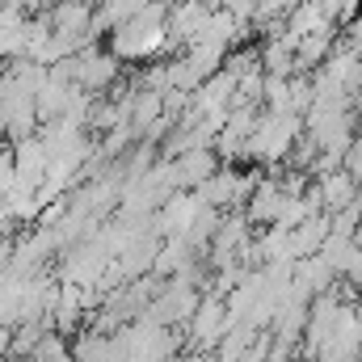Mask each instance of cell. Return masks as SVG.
Segmentation results:
<instances>
[{"label":"cell","instance_id":"1","mask_svg":"<svg viewBox=\"0 0 362 362\" xmlns=\"http://www.w3.org/2000/svg\"><path fill=\"white\" fill-rule=\"evenodd\" d=\"M165 13H169V4L152 0L139 17H131L118 30H110V55L118 64L122 59H152V55H160L169 47V38H165Z\"/></svg>","mask_w":362,"mask_h":362},{"label":"cell","instance_id":"2","mask_svg":"<svg viewBox=\"0 0 362 362\" xmlns=\"http://www.w3.org/2000/svg\"><path fill=\"white\" fill-rule=\"evenodd\" d=\"M299 131H303V118H295V114H262L245 144V156L262 160V165H282L291 156V148L299 144Z\"/></svg>","mask_w":362,"mask_h":362},{"label":"cell","instance_id":"3","mask_svg":"<svg viewBox=\"0 0 362 362\" xmlns=\"http://www.w3.org/2000/svg\"><path fill=\"white\" fill-rule=\"evenodd\" d=\"M198 211H202V198H198L194 189H177V194H169L165 206L152 215V232L165 236V240H169V236H185V232L194 228Z\"/></svg>","mask_w":362,"mask_h":362},{"label":"cell","instance_id":"4","mask_svg":"<svg viewBox=\"0 0 362 362\" xmlns=\"http://www.w3.org/2000/svg\"><path fill=\"white\" fill-rule=\"evenodd\" d=\"M228 329H232V320H228L223 299L202 295L198 308H194V316H189V337H194V346H198V350H215V346L223 341Z\"/></svg>","mask_w":362,"mask_h":362},{"label":"cell","instance_id":"5","mask_svg":"<svg viewBox=\"0 0 362 362\" xmlns=\"http://www.w3.org/2000/svg\"><path fill=\"white\" fill-rule=\"evenodd\" d=\"M206 17H211L206 0H177V4L165 13V38H169V47H189V42L202 34Z\"/></svg>","mask_w":362,"mask_h":362},{"label":"cell","instance_id":"6","mask_svg":"<svg viewBox=\"0 0 362 362\" xmlns=\"http://www.w3.org/2000/svg\"><path fill=\"white\" fill-rule=\"evenodd\" d=\"M8 156H13V173H17V177L30 181V185H42L47 169H51V152H47V144H42L38 135L17 139V148H13Z\"/></svg>","mask_w":362,"mask_h":362},{"label":"cell","instance_id":"7","mask_svg":"<svg viewBox=\"0 0 362 362\" xmlns=\"http://www.w3.org/2000/svg\"><path fill=\"white\" fill-rule=\"evenodd\" d=\"M312 194H316L320 211H325V215H333V211H346L350 202H358L362 189L350 181V173H346V169H337V173H325V177H316Z\"/></svg>","mask_w":362,"mask_h":362},{"label":"cell","instance_id":"8","mask_svg":"<svg viewBox=\"0 0 362 362\" xmlns=\"http://www.w3.org/2000/svg\"><path fill=\"white\" fill-rule=\"evenodd\" d=\"M219 173V156L211 148H198V152H181L173 160V177H177V189H198L202 181H211Z\"/></svg>","mask_w":362,"mask_h":362},{"label":"cell","instance_id":"9","mask_svg":"<svg viewBox=\"0 0 362 362\" xmlns=\"http://www.w3.org/2000/svg\"><path fill=\"white\" fill-rule=\"evenodd\" d=\"M325 240H329V215L325 211L320 215H308L299 228H291V257L295 262L299 257H316Z\"/></svg>","mask_w":362,"mask_h":362},{"label":"cell","instance_id":"10","mask_svg":"<svg viewBox=\"0 0 362 362\" xmlns=\"http://www.w3.org/2000/svg\"><path fill=\"white\" fill-rule=\"evenodd\" d=\"M282 25H286V34H291L295 42H303V38H312V34H325V30H333V21H329V17H325V13H320L312 0H299V4L286 13V21H282Z\"/></svg>","mask_w":362,"mask_h":362},{"label":"cell","instance_id":"11","mask_svg":"<svg viewBox=\"0 0 362 362\" xmlns=\"http://www.w3.org/2000/svg\"><path fill=\"white\" fill-rule=\"evenodd\" d=\"M282 202H286V194L278 189V181L262 177L257 181V189L249 194V211H245V219L253 223H278V211H282Z\"/></svg>","mask_w":362,"mask_h":362},{"label":"cell","instance_id":"12","mask_svg":"<svg viewBox=\"0 0 362 362\" xmlns=\"http://www.w3.org/2000/svg\"><path fill=\"white\" fill-rule=\"evenodd\" d=\"M30 358L34 362H72V350H68V341L59 333H42V341L30 350Z\"/></svg>","mask_w":362,"mask_h":362},{"label":"cell","instance_id":"13","mask_svg":"<svg viewBox=\"0 0 362 362\" xmlns=\"http://www.w3.org/2000/svg\"><path fill=\"white\" fill-rule=\"evenodd\" d=\"M30 21V17H25ZM25 21L0 30V59H25Z\"/></svg>","mask_w":362,"mask_h":362},{"label":"cell","instance_id":"14","mask_svg":"<svg viewBox=\"0 0 362 362\" xmlns=\"http://www.w3.org/2000/svg\"><path fill=\"white\" fill-rule=\"evenodd\" d=\"M286 89H291V114H295V118L312 110L316 93H312V81H308V76H291V81H286Z\"/></svg>","mask_w":362,"mask_h":362},{"label":"cell","instance_id":"15","mask_svg":"<svg viewBox=\"0 0 362 362\" xmlns=\"http://www.w3.org/2000/svg\"><path fill=\"white\" fill-rule=\"evenodd\" d=\"M337 278H346V282L362 286V236H354V249H350V257H346V266H341Z\"/></svg>","mask_w":362,"mask_h":362},{"label":"cell","instance_id":"16","mask_svg":"<svg viewBox=\"0 0 362 362\" xmlns=\"http://www.w3.org/2000/svg\"><path fill=\"white\" fill-rule=\"evenodd\" d=\"M341 169L350 173V181L362 189V139H354L350 148H346V156H341Z\"/></svg>","mask_w":362,"mask_h":362},{"label":"cell","instance_id":"17","mask_svg":"<svg viewBox=\"0 0 362 362\" xmlns=\"http://www.w3.org/2000/svg\"><path fill=\"white\" fill-rule=\"evenodd\" d=\"M350 51L362 59V13L358 17H350Z\"/></svg>","mask_w":362,"mask_h":362},{"label":"cell","instance_id":"18","mask_svg":"<svg viewBox=\"0 0 362 362\" xmlns=\"http://www.w3.org/2000/svg\"><path fill=\"white\" fill-rule=\"evenodd\" d=\"M8 346H13V329H0V358L8 354Z\"/></svg>","mask_w":362,"mask_h":362},{"label":"cell","instance_id":"19","mask_svg":"<svg viewBox=\"0 0 362 362\" xmlns=\"http://www.w3.org/2000/svg\"><path fill=\"white\" fill-rule=\"evenodd\" d=\"M354 316H358V325H362V303H358V308H354Z\"/></svg>","mask_w":362,"mask_h":362}]
</instances>
